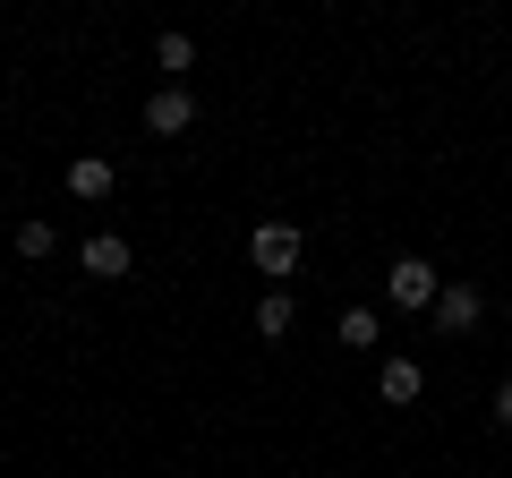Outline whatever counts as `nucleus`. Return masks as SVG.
Here are the masks:
<instances>
[{"label": "nucleus", "instance_id": "9d476101", "mask_svg": "<svg viewBox=\"0 0 512 478\" xmlns=\"http://www.w3.org/2000/svg\"><path fill=\"white\" fill-rule=\"evenodd\" d=\"M52 248H60V231H52L43 214H26V222H18V257H52Z\"/></svg>", "mask_w": 512, "mask_h": 478}, {"label": "nucleus", "instance_id": "7ed1b4c3", "mask_svg": "<svg viewBox=\"0 0 512 478\" xmlns=\"http://www.w3.org/2000/svg\"><path fill=\"white\" fill-rule=\"evenodd\" d=\"M188 120H197V103H188V86H154V94H146V129H154V137H180Z\"/></svg>", "mask_w": 512, "mask_h": 478}, {"label": "nucleus", "instance_id": "9b49d317", "mask_svg": "<svg viewBox=\"0 0 512 478\" xmlns=\"http://www.w3.org/2000/svg\"><path fill=\"white\" fill-rule=\"evenodd\" d=\"M154 60H163V69H171V77H180V69H188V60H197V43H188V35H163V43H154Z\"/></svg>", "mask_w": 512, "mask_h": 478}, {"label": "nucleus", "instance_id": "6e6552de", "mask_svg": "<svg viewBox=\"0 0 512 478\" xmlns=\"http://www.w3.org/2000/svg\"><path fill=\"white\" fill-rule=\"evenodd\" d=\"M333 342H350V350H376V342H384V316H376V308H342Z\"/></svg>", "mask_w": 512, "mask_h": 478}, {"label": "nucleus", "instance_id": "0eeeda50", "mask_svg": "<svg viewBox=\"0 0 512 478\" xmlns=\"http://www.w3.org/2000/svg\"><path fill=\"white\" fill-rule=\"evenodd\" d=\"M376 393H384V402H419V393H427L419 359H384V368H376Z\"/></svg>", "mask_w": 512, "mask_h": 478}, {"label": "nucleus", "instance_id": "20e7f679", "mask_svg": "<svg viewBox=\"0 0 512 478\" xmlns=\"http://www.w3.org/2000/svg\"><path fill=\"white\" fill-rule=\"evenodd\" d=\"M427 316H436V333H470L478 316H487V299H478L470 282H444V299H436V308H427Z\"/></svg>", "mask_w": 512, "mask_h": 478}, {"label": "nucleus", "instance_id": "f8f14e48", "mask_svg": "<svg viewBox=\"0 0 512 478\" xmlns=\"http://www.w3.org/2000/svg\"><path fill=\"white\" fill-rule=\"evenodd\" d=\"M495 419H504V427H512V376H504V393H495Z\"/></svg>", "mask_w": 512, "mask_h": 478}, {"label": "nucleus", "instance_id": "f257e3e1", "mask_svg": "<svg viewBox=\"0 0 512 478\" xmlns=\"http://www.w3.org/2000/svg\"><path fill=\"white\" fill-rule=\"evenodd\" d=\"M384 299L410 308V316H427V308L444 299V274H436L427 257H393V265H384Z\"/></svg>", "mask_w": 512, "mask_h": 478}, {"label": "nucleus", "instance_id": "f03ea898", "mask_svg": "<svg viewBox=\"0 0 512 478\" xmlns=\"http://www.w3.org/2000/svg\"><path fill=\"white\" fill-rule=\"evenodd\" d=\"M248 257H256V274H274V282H291V274H299V231H291V222H256V239H248Z\"/></svg>", "mask_w": 512, "mask_h": 478}, {"label": "nucleus", "instance_id": "423d86ee", "mask_svg": "<svg viewBox=\"0 0 512 478\" xmlns=\"http://www.w3.org/2000/svg\"><path fill=\"white\" fill-rule=\"evenodd\" d=\"M111 188H120V171H111L103 154H77V163H69V197L94 205V197H111Z\"/></svg>", "mask_w": 512, "mask_h": 478}, {"label": "nucleus", "instance_id": "39448f33", "mask_svg": "<svg viewBox=\"0 0 512 478\" xmlns=\"http://www.w3.org/2000/svg\"><path fill=\"white\" fill-rule=\"evenodd\" d=\"M86 274H94V282H120V274H128V239H120V231H94V239H86Z\"/></svg>", "mask_w": 512, "mask_h": 478}, {"label": "nucleus", "instance_id": "1a4fd4ad", "mask_svg": "<svg viewBox=\"0 0 512 478\" xmlns=\"http://www.w3.org/2000/svg\"><path fill=\"white\" fill-rule=\"evenodd\" d=\"M299 325V308H291V291H265L256 299V333H265V342H282V333Z\"/></svg>", "mask_w": 512, "mask_h": 478}]
</instances>
